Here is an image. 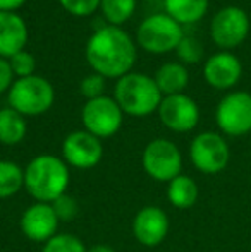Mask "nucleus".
I'll list each match as a JSON object with an SVG mask.
<instances>
[{"mask_svg": "<svg viewBox=\"0 0 251 252\" xmlns=\"http://www.w3.org/2000/svg\"><path fill=\"white\" fill-rule=\"evenodd\" d=\"M86 60L90 67L105 79H119L131 72L136 62V45L119 26H102L86 43Z\"/></svg>", "mask_w": 251, "mask_h": 252, "instance_id": "f257e3e1", "label": "nucleus"}, {"mask_svg": "<svg viewBox=\"0 0 251 252\" xmlns=\"http://www.w3.org/2000/svg\"><path fill=\"white\" fill-rule=\"evenodd\" d=\"M69 180V165L48 153L35 156L24 168V189L36 202L52 204L67 192Z\"/></svg>", "mask_w": 251, "mask_h": 252, "instance_id": "f03ea898", "label": "nucleus"}, {"mask_svg": "<svg viewBox=\"0 0 251 252\" xmlns=\"http://www.w3.org/2000/svg\"><path fill=\"white\" fill-rule=\"evenodd\" d=\"M164 94L153 77L143 72H129L119 77L114 88V100L131 117H146L157 112Z\"/></svg>", "mask_w": 251, "mask_h": 252, "instance_id": "7ed1b4c3", "label": "nucleus"}, {"mask_svg": "<svg viewBox=\"0 0 251 252\" xmlns=\"http://www.w3.org/2000/svg\"><path fill=\"white\" fill-rule=\"evenodd\" d=\"M9 106L24 117H36L54 106L55 90L48 79L41 76L19 77L7 93Z\"/></svg>", "mask_w": 251, "mask_h": 252, "instance_id": "20e7f679", "label": "nucleus"}, {"mask_svg": "<svg viewBox=\"0 0 251 252\" xmlns=\"http://www.w3.org/2000/svg\"><path fill=\"white\" fill-rule=\"evenodd\" d=\"M184 38L182 26L165 12H157L141 21L136 31V41L143 50L160 55L178 48Z\"/></svg>", "mask_w": 251, "mask_h": 252, "instance_id": "39448f33", "label": "nucleus"}, {"mask_svg": "<svg viewBox=\"0 0 251 252\" xmlns=\"http://www.w3.org/2000/svg\"><path fill=\"white\" fill-rule=\"evenodd\" d=\"M141 165L146 175L157 182H171L182 170V155L169 139H153L146 144L141 156Z\"/></svg>", "mask_w": 251, "mask_h": 252, "instance_id": "423d86ee", "label": "nucleus"}, {"mask_svg": "<svg viewBox=\"0 0 251 252\" xmlns=\"http://www.w3.org/2000/svg\"><path fill=\"white\" fill-rule=\"evenodd\" d=\"M191 163L198 172L205 175H215L225 170L231 159L229 144L220 134L217 132H201L191 141L189 146Z\"/></svg>", "mask_w": 251, "mask_h": 252, "instance_id": "0eeeda50", "label": "nucleus"}, {"mask_svg": "<svg viewBox=\"0 0 251 252\" xmlns=\"http://www.w3.org/2000/svg\"><path fill=\"white\" fill-rule=\"evenodd\" d=\"M124 112L114 98L100 96L95 100H86L81 110V120H83L84 130L97 136L98 139L112 137L121 130Z\"/></svg>", "mask_w": 251, "mask_h": 252, "instance_id": "6e6552de", "label": "nucleus"}, {"mask_svg": "<svg viewBox=\"0 0 251 252\" xmlns=\"http://www.w3.org/2000/svg\"><path fill=\"white\" fill-rule=\"evenodd\" d=\"M218 129L232 137L251 132V94L246 91L229 93L218 101L215 110Z\"/></svg>", "mask_w": 251, "mask_h": 252, "instance_id": "1a4fd4ad", "label": "nucleus"}, {"mask_svg": "<svg viewBox=\"0 0 251 252\" xmlns=\"http://www.w3.org/2000/svg\"><path fill=\"white\" fill-rule=\"evenodd\" d=\"M250 33V17L245 9L227 5L214 16L210 24V36L217 47L231 50L243 43Z\"/></svg>", "mask_w": 251, "mask_h": 252, "instance_id": "9d476101", "label": "nucleus"}, {"mask_svg": "<svg viewBox=\"0 0 251 252\" xmlns=\"http://www.w3.org/2000/svg\"><path fill=\"white\" fill-rule=\"evenodd\" d=\"M157 112L160 122L172 132H189L200 122L198 103L184 93L164 96Z\"/></svg>", "mask_w": 251, "mask_h": 252, "instance_id": "9b49d317", "label": "nucleus"}, {"mask_svg": "<svg viewBox=\"0 0 251 252\" xmlns=\"http://www.w3.org/2000/svg\"><path fill=\"white\" fill-rule=\"evenodd\" d=\"M104 146L97 136L88 130H74L62 141V159L69 166L79 170H90L100 163Z\"/></svg>", "mask_w": 251, "mask_h": 252, "instance_id": "f8f14e48", "label": "nucleus"}, {"mask_svg": "<svg viewBox=\"0 0 251 252\" xmlns=\"http://www.w3.org/2000/svg\"><path fill=\"white\" fill-rule=\"evenodd\" d=\"M59 218L48 202H35L21 215V232L31 242L45 244L57 235Z\"/></svg>", "mask_w": 251, "mask_h": 252, "instance_id": "ddd939ff", "label": "nucleus"}, {"mask_svg": "<svg viewBox=\"0 0 251 252\" xmlns=\"http://www.w3.org/2000/svg\"><path fill=\"white\" fill-rule=\"evenodd\" d=\"M169 233V216L158 206H144L133 220V235L141 246L157 247Z\"/></svg>", "mask_w": 251, "mask_h": 252, "instance_id": "4468645a", "label": "nucleus"}, {"mask_svg": "<svg viewBox=\"0 0 251 252\" xmlns=\"http://www.w3.org/2000/svg\"><path fill=\"white\" fill-rule=\"evenodd\" d=\"M243 76V63L234 53L218 52L203 65V77L215 90H229L236 86Z\"/></svg>", "mask_w": 251, "mask_h": 252, "instance_id": "2eb2a0df", "label": "nucleus"}, {"mask_svg": "<svg viewBox=\"0 0 251 252\" xmlns=\"http://www.w3.org/2000/svg\"><path fill=\"white\" fill-rule=\"evenodd\" d=\"M28 43V26L16 12H0V59L9 60Z\"/></svg>", "mask_w": 251, "mask_h": 252, "instance_id": "dca6fc26", "label": "nucleus"}, {"mask_svg": "<svg viewBox=\"0 0 251 252\" xmlns=\"http://www.w3.org/2000/svg\"><path fill=\"white\" fill-rule=\"evenodd\" d=\"M153 79L160 93L164 96H171V94H179L186 90L189 83V72L184 63L167 62L157 70Z\"/></svg>", "mask_w": 251, "mask_h": 252, "instance_id": "f3484780", "label": "nucleus"}, {"mask_svg": "<svg viewBox=\"0 0 251 252\" xmlns=\"http://www.w3.org/2000/svg\"><path fill=\"white\" fill-rule=\"evenodd\" d=\"M165 14L179 24H194L205 17L208 0H164Z\"/></svg>", "mask_w": 251, "mask_h": 252, "instance_id": "a211bd4d", "label": "nucleus"}, {"mask_svg": "<svg viewBox=\"0 0 251 252\" xmlns=\"http://www.w3.org/2000/svg\"><path fill=\"white\" fill-rule=\"evenodd\" d=\"M26 117L14 108H0V143L5 146H16L26 137Z\"/></svg>", "mask_w": 251, "mask_h": 252, "instance_id": "6ab92c4d", "label": "nucleus"}, {"mask_svg": "<svg viewBox=\"0 0 251 252\" xmlns=\"http://www.w3.org/2000/svg\"><path fill=\"white\" fill-rule=\"evenodd\" d=\"M200 190L194 182V179H191L189 175H178L176 179H172L167 186V199L174 208L178 209H188L191 206L196 204Z\"/></svg>", "mask_w": 251, "mask_h": 252, "instance_id": "aec40b11", "label": "nucleus"}, {"mask_svg": "<svg viewBox=\"0 0 251 252\" xmlns=\"http://www.w3.org/2000/svg\"><path fill=\"white\" fill-rule=\"evenodd\" d=\"M24 187V170L17 163L0 159V199L16 196Z\"/></svg>", "mask_w": 251, "mask_h": 252, "instance_id": "412c9836", "label": "nucleus"}, {"mask_svg": "<svg viewBox=\"0 0 251 252\" xmlns=\"http://www.w3.org/2000/svg\"><path fill=\"white\" fill-rule=\"evenodd\" d=\"M100 10L110 26L121 28L136 10V0H100Z\"/></svg>", "mask_w": 251, "mask_h": 252, "instance_id": "4be33fe9", "label": "nucleus"}, {"mask_svg": "<svg viewBox=\"0 0 251 252\" xmlns=\"http://www.w3.org/2000/svg\"><path fill=\"white\" fill-rule=\"evenodd\" d=\"M41 252H86V247L79 237L72 233H57L43 244Z\"/></svg>", "mask_w": 251, "mask_h": 252, "instance_id": "5701e85b", "label": "nucleus"}, {"mask_svg": "<svg viewBox=\"0 0 251 252\" xmlns=\"http://www.w3.org/2000/svg\"><path fill=\"white\" fill-rule=\"evenodd\" d=\"M176 53L182 63H198L203 57V48L198 43V40L184 36L176 48Z\"/></svg>", "mask_w": 251, "mask_h": 252, "instance_id": "b1692460", "label": "nucleus"}, {"mask_svg": "<svg viewBox=\"0 0 251 252\" xmlns=\"http://www.w3.org/2000/svg\"><path fill=\"white\" fill-rule=\"evenodd\" d=\"M52 208H54L55 215H57L59 221H71L77 216L79 213V204L69 194H62L61 197H57L54 202H52Z\"/></svg>", "mask_w": 251, "mask_h": 252, "instance_id": "393cba45", "label": "nucleus"}, {"mask_svg": "<svg viewBox=\"0 0 251 252\" xmlns=\"http://www.w3.org/2000/svg\"><path fill=\"white\" fill-rule=\"evenodd\" d=\"M9 63H10V69H12L14 76H17V79H19V77L33 76L35 67H36L35 57L26 50H23V52H19V53H16V55L10 57Z\"/></svg>", "mask_w": 251, "mask_h": 252, "instance_id": "a878e982", "label": "nucleus"}, {"mask_svg": "<svg viewBox=\"0 0 251 252\" xmlns=\"http://www.w3.org/2000/svg\"><path fill=\"white\" fill-rule=\"evenodd\" d=\"M79 91L86 100H95V98L104 96L105 91V77L100 74L93 72L86 76L79 84Z\"/></svg>", "mask_w": 251, "mask_h": 252, "instance_id": "bb28decb", "label": "nucleus"}, {"mask_svg": "<svg viewBox=\"0 0 251 252\" xmlns=\"http://www.w3.org/2000/svg\"><path fill=\"white\" fill-rule=\"evenodd\" d=\"M59 2L64 7V10L76 17L91 16L100 7V0H59Z\"/></svg>", "mask_w": 251, "mask_h": 252, "instance_id": "cd10ccee", "label": "nucleus"}, {"mask_svg": "<svg viewBox=\"0 0 251 252\" xmlns=\"http://www.w3.org/2000/svg\"><path fill=\"white\" fill-rule=\"evenodd\" d=\"M14 72L7 59H0V94L9 93L10 86L14 84Z\"/></svg>", "mask_w": 251, "mask_h": 252, "instance_id": "c85d7f7f", "label": "nucleus"}, {"mask_svg": "<svg viewBox=\"0 0 251 252\" xmlns=\"http://www.w3.org/2000/svg\"><path fill=\"white\" fill-rule=\"evenodd\" d=\"M26 0H0V12H14L24 5Z\"/></svg>", "mask_w": 251, "mask_h": 252, "instance_id": "c756f323", "label": "nucleus"}, {"mask_svg": "<svg viewBox=\"0 0 251 252\" xmlns=\"http://www.w3.org/2000/svg\"><path fill=\"white\" fill-rule=\"evenodd\" d=\"M86 252H115L110 246H105V244H98V246H93L90 249H86Z\"/></svg>", "mask_w": 251, "mask_h": 252, "instance_id": "7c9ffc66", "label": "nucleus"}]
</instances>
